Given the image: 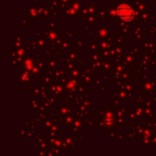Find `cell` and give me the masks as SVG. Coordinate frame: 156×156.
I'll return each instance as SVG.
<instances>
[{"label":"cell","mask_w":156,"mask_h":156,"mask_svg":"<svg viewBox=\"0 0 156 156\" xmlns=\"http://www.w3.org/2000/svg\"><path fill=\"white\" fill-rule=\"evenodd\" d=\"M117 15L124 21H130L134 17V10L127 4H122L117 7Z\"/></svg>","instance_id":"obj_1"}]
</instances>
